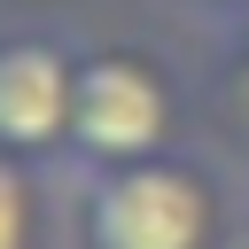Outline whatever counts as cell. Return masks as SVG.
Masks as SVG:
<instances>
[{"mask_svg": "<svg viewBox=\"0 0 249 249\" xmlns=\"http://www.w3.org/2000/svg\"><path fill=\"white\" fill-rule=\"evenodd\" d=\"M171 132V86L148 54L109 47V54H78V101H70V148L101 171L117 163H148L163 156Z\"/></svg>", "mask_w": 249, "mask_h": 249, "instance_id": "2", "label": "cell"}, {"mask_svg": "<svg viewBox=\"0 0 249 249\" xmlns=\"http://www.w3.org/2000/svg\"><path fill=\"white\" fill-rule=\"evenodd\" d=\"M8 8H62V0H8Z\"/></svg>", "mask_w": 249, "mask_h": 249, "instance_id": "5", "label": "cell"}, {"mask_svg": "<svg viewBox=\"0 0 249 249\" xmlns=\"http://www.w3.org/2000/svg\"><path fill=\"white\" fill-rule=\"evenodd\" d=\"M31 179L16 156H0V249H31Z\"/></svg>", "mask_w": 249, "mask_h": 249, "instance_id": "4", "label": "cell"}, {"mask_svg": "<svg viewBox=\"0 0 249 249\" xmlns=\"http://www.w3.org/2000/svg\"><path fill=\"white\" fill-rule=\"evenodd\" d=\"M195 8H241V0H195Z\"/></svg>", "mask_w": 249, "mask_h": 249, "instance_id": "6", "label": "cell"}, {"mask_svg": "<svg viewBox=\"0 0 249 249\" xmlns=\"http://www.w3.org/2000/svg\"><path fill=\"white\" fill-rule=\"evenodd\" d=\"M78 101V54L39 31L0 39V156H47L70 140Z\"/></svg>", "mask_w": 249, "mask_h": 249, "instance_id": "3", "label": "cell"}, {"mask_svg": "<svg viewBox=\"0 0 249 249\" xmlns=\"http://www.w3.org/2000/svg\"><path fill=\"white\" fill-rule=\"evenodd\" d=\"M218 195L195 163H117L86 195V249H210Z\"/></svg>", "mask_w": 249, "mask_h": 249, "instance_id": "1", "label": "cell"}]
</instances>
